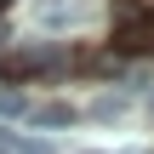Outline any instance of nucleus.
Wrapping results in <instances>:
<instances>
[{
  "label": "nucleus",
  "mask_w": 154,
  "mask_h": 154,
  "mask_svg": "<svg viewBox=\"0 0 154 154\" xmlns=\"http://www.w3.org/2000/svg\"><path fill=\"white\" fill-rule=\"evenodd\" d=\"M69 63V51L63 46H29V51H17L11 57V74H57Z\"/></svg>",
  "instance_id": "obj_1"
},
{
  "label": "nucleus",
  "mask_w": 154,
  "mask_h": 154,
  "mask_svg": "<svg viewBox=\"0 0 154 154\" xmlns=\"http://www.w3.org/2000/svg\"><path fill=\"white\" fill-rule=\"evenodd\" d=\"M114 46H120V51H154V11H149V17H131V23L120 29Z\"/></svg>",
  "instance_id": "obj_2"
},
{
  "label": "nucleus",
  "mask_w": 154,
  "mask_h": 154,
  "mask_svg": "<svg viewBox=\"0 0 154 154\" xmlns=\"http://www.w3.org/2000/svg\"><path fill=\"white\" fill-rule=\"evenodd\" d=\"M34 17H40L46 29H63V23H80V0H40V6H34Z\"/></svg>",
  "instance_id": "obj_3"
},
{
  "label": "nucleus",
  "mask_w": 154,
  "mask_h": 154,
  "mask_svg": "<svg viewBox=\"0 0 154 154\" xmlns=\"http://www.w3.org/2000/svg\"><path fill=\"white\" fill-rule=\"evenodd\" d=\"M29 120H34V126H69V120H74V109H69V103H46V109H34Z\"/></svg>",
  "instance_id": "obj_4"
},
{
  "label": "nucleus",
  "mask_w": 154,
  "mask_h": 154,
  "mask_svg": "<svg viewBox=\"0 0 154 154\" xmlns=\"http://www.w3.org/2000/svg\"><path fill=\"white\" fill-rule=\"evenodd\" d=\"M114 114H126V97H97L91 103V120H114Z\"/></svg>",
  "instance_id": "obj_5"
},
{
  "label": "nucleus",
  "mask_w": 154,
  "mask_h": 154,
  "mask_svg": "<svg viewBox=\"0 0 154 154\" xmlns=\"http://www.w3.org/2000/svg\"><path fill=\"white\" fill-rule=\"evenodd\" d=\"M0 114H6V120L23 114V97H17V91H0Z\"/></svg>",
  "instance_id": "obj_6"
},
{
  "label": "nucleus",
  "mask_w": 154,
  "mask_h": 154,
  "mask_svg": "<svg viewBox=\"0 0 154 154\" xmlns=\"http://www.w3.org/2000/svg\"><path fill=\"white\" fill-rule=\"evenodd\" d=\"M114 11L120 17H137V0H114Z\"/></svg>",
  "instance_id": "obj_7"
},
{
  "label": "nucleus",
  "mask_w": 154,
  "mask_h": 154,
  "mask_svg": "<svg viewBox=\"0 0 154 154\" xmlns=\"http://www.w3.org/2000/svg\"><path fill=\"white\" fill-rule=\"evenodd\" d=\"M23 154H51V149H46L40 137H29V143H23Z\"/></svg>",
  "instance_id": "obj_8"
},
{
  "label": "nucleus",
  "mask_w": 154,
  "mask_h": 154,
  "mask_svg": "<svg viewBox=\"0 0 154 154\" xmlns=\"http://www.w3.org/2000/svg\"><path fill=\"white\" fill-rule=\"evenodd\" d=\"M0 40H6V29H0Z\"/></svg>",
  "instance_id": "obj_9"
},
{
  "label": "nucleus",
  "mask_w": 154,
  "mask_h": 154,
  "mask_svg": "<svg viewBox=\"0 0 154 154\" xmlns=\"http://www.w3.org/2000/svg\"><path fill=\"white\" fill-rule=\"evenodd\" d=\"M0 6H11V0H0Z\"/></svg>",
  "instance_id": "obj_10"
}]
</instances>
